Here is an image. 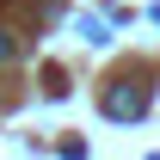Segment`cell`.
Here are the masks:
<instances>
[{
  "label": "cell",
  "mask_w": 160,
  "mask_h": 160,
  "mask_svg": "<svg viewBox=\"0 0 160 160\" xmlns=\"http://www.w3.org/2000/svg\"><path fill=\"white\" fill-rule=\"evenodd\" d=\"M105 111H111V117H136V111H142V92H111Z\"/></svg>",
  "instance_id": "1"
}]
</instances>
